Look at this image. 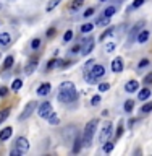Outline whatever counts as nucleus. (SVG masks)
<instances>
[{
  "instance_id": "obj_1",
  "label": "nucleus",
  "mask_w": 152,
  "mask_h": 156,
  "mask_svg": "<svg viewBox=\"0 0 152 156\" xmlns=\"http://www.w3.org/2000/svg\"><path fill=\"white\" fill-rule=\"evenodd\" d=\"M58 91L60 93H58L57 98L60 102H73L78 99V91L71 81H63L58 88Z\"/></svg>"
},
{
  "instance_id": "obj_2",
  "label": "nucleus",
  "mask_w": 152,
  "mask_h": 156,
  "mask_svg": "<svg viewBox=\"0 0 152 156\" xmlns=\"http://www.w3.org/2000/svg\"><path fill=\"white\" fill-rule=\"evenodd\" d=\"M97 125H99V120H97V119H92V120H89L86 124L84 133H83V146H86V148H87V146H91L92 136H94V133H96Z\"/></svg>"
},
{
  "instance_id": "obj_3",
  "label": "nucleus",
  "mask_w": 152,
  "mask_h": 156,
  "mask_svg": "<svg viewBox=\"0 0 152 156\" xmlns=\"http://www.w3.org/2000/svg\"><path fill=\"white\" fill-rule=\"evenodd\" d=\"M28 151H29V141H28V138H24V136L16 138V143H15V148L12 150V154L18 156V154L28 153Z\"/></svg>"
},
{
  "instance_id": "obj_4",
  "label": "nucleus",
  "mask_w": 152,
  "mask_h": 156,
  "mask_svg": "<svg viewBox=\"0 0 152 156\" xmlns=\"http://www.w3.org/2000/svg\"><path fill=\"white\" fill-rule=\"evenodd\" d=\"M112 129H113V125H112V122H104L102 124V130H100V133H99V141L100 143H105L107 138L112 135Z\"/></svg>"
},
{
  "instance_id": "obj_5",
  "label": "nucleus",
  "mask_w": 152,
  "mask_h": 156,
  "mask_svg": "<svg viewBox=\"0 0 152 156\" xmlns=\"http://www.w3.org/2000/svg\"><path fill=\"white\" fill-rule=\"evenodd\" d=\"M37 112H39V115L41 117H44V119H47L49 115H50V112H53V109H52V104L49 101H44V102H41L39 104V109H37Z\"/></svg>"
},
{
  "instance_id": "obj_6",
  "label": "nucleus",
  "mask_w": 152,
  "mask_h": 156,
  "mask_svg": "<svg viewBox=\"0 0 152 156\" xmlns=\"http://www.w3.org/2000/svg\"><path fill=\"white\" fill-rule=\"evenodd\" d=\"M37 107V102H34V101H31V102H28L26 104V107L23 109V112H21V115H19V120H24V119H28L29 115L34 112V109Z\"/></svg>"
},
{
  "instance_id": "obj_7",
  "label": "nucleus",
  "mask_w": 152,
  "mask_h": 156,
  "mask_svg": "<svg viewBox=\"0 0 152 156\" xmlns=\"http://www.w3.org/2000/svg\"><path fill=\"white\" fill-rule=\"evenodd\" d=\"M143 26H144V21H139V23H136L134 26L131 28V31L128 34V44H131L136 37H138V34H139V31H141V28H143Z\"/></svg>"
},
{
  "instance_id": "obj_8",
  "label": "nucleus",
  "mask_w": 152,
  "mask_h": 156,
  "mask_svg": "<svg viewBox=\"0 0 152 156\" xmlns=\"http://www.w3.org/2000/svg\"><path fill=\"white\" fill-rule=\"evenodd\" d=\"M92 49H94V39H92V37L84 39V41H83V47H81V54H83V55H87Z\"/></svg>"
},
{
  "instance_id": "obj_9",
  "label": "nucleus",
  "mask_w": 152,
  "mask_h": 156,
  "mask_svg": "<svg viewBox=\"0 0 152 156\" xmlns=\"http://www.w3.org/2000/svg\"><path fill=\"white\" fill-rule=\"evenodd\" d=\"M104 73H105V67L104 65H94L91 68V72H89V75L92 76V78H99V76H104Z\"/></svg>"
},
{
  "instance_id": "obj_10",
  "label": "nucleus",
  "mask_w": 152,
  "mask_h": 156,
  "mask_svg": "<svg viewBox=\"0 0 152 156\" xmlns=\"http://www.w3.org/2000/svg\"><path fill=\"white\" fill-rule=\"evenodd\" d=\"M112 70H113L115 73L123 72V58H121V57H115L113 60H112Z\"/></svg>"
},
{
  "instance_id": "obj_11",
  "label": "nucleus",
  "mask_w": 152,
  "mask_h": 156,
  "mask_svg": "<svg viewBox=\"0 0 152 156\" xmlns=\"http://www.w3.org/2000/svg\"><path fill=\"white\" fill-rule=\"evenodd\" d=\"M37 63H39V60L36 57H32L31 60H29V63L26 65V68H24V75H31V73L37 68Z\"/></svg>"
},
{
  "instance_id": "obj_12",
  "label": "nucleus",
  "mask_w": 152,
  "mask_h": 156,
  "mask_svg": "<svg viewBox=\"0 0 152 156\" xmlns=\"http://www.w3.org/2000/svg\"><path fill=\"white\" fill-rule=\"evenodd\" d=\"M50 88H52L50 83H42V85L37 88V94L39 96H47L49 93H50Z\"/></svg>"
},
{
  "instance_id": "obj_13",
  "label": "nucleus",
  "mask_w": 152,
  "mask_h": 156,
  "mask_svg": "<svg viewBox=\"0 0 152 156\" xmlns=\"http://www.w3.org/2000/svg\"><path fill=\"white\" fill-rule=\"evenodd\" d=\"M138 88H139V83H138V81H134V80H131V81H128V83L125 85V90L128 91V93L138 91Z\"/></svg>"
},
{
  "instance_id": "obj_14",
  "label": "nucleus",
  "mask_w": 152,
  "mask_h": 156,
  "mask_svg": "<svg viewBox=\"0 0 152 156\" xmlns=\"http://www.w3.org/2000/svg\"><path fill=\"white\" fill-rule=\"evenodd\" d=\"M12 133H13V129H12V127H5V129L0 132V140H2V141L8 140L10 136H12Z\"/></svg>"
},
{
  "instance_id": "obj_15",
  "label": "nucleus",
  "mask_w": 152,
  "mask_h": 156,
  "mask_svg": "<svg viewBox=\"0 0 152 156\" xmlns=\"http://www.w3.org/2000/svg\"><path fill=\"white\" fill-rule=\"evenodd\" d=\"M147 39H149V31H139L138 34V37H136V41H138L139 44H144V42H147Z\"/></svg>"
},
{
  "instance_id": "obj_16",
  "label": "nucleus",
  "mask_w": 152,
  "mask_h": 156,
  "mask_svg": "<svg viewBox=\"0 0 152 156\" xmlns=\"http://www.w3.org/2000/svg\"><path fill=\"white\" fill-rule=\"evenodd\" d=\"M73 143H75V145H73V153H79L81 146H83V136H76Z\"/></svg>"
},
{
  "instance_id": "obj_17",
  "label": "nucleus",
  "mask_w": 152,
  "mask_h": 156,
  "mask_svg": "<svg viewBox=\"0 0 152 156\" xmlns=\"http://www.w3.org/2000/svg\"><path fill=\"white\" fill-rule=\"evenodd\" d=\"M12 42V36L8 33H2L0 34V46H8Z\"/></svg>"
},
{
  "instance_id": "obj_18",
  "label": "nucleus",
  "mask_w": 152,
  "mask_h": 156,
  "mask_svg": "<svg viewBox=\"0 0 152 156\" xmlns=\"http://www.w3.org/2000/svg\"><path fill=\"white\" fill-rule=\"evenodd\" d=\"M149 96H150V90H149V88H143V90L139 91V94H138L139 101H146Z\"/></svg>"
},
{
  "instance_id": "obj_19",
  "label": "nucleus",
  "mask_w": 152,
  "mask_h": 156,
  "mask_svg": "<svg viewBox=\"0 0 152 156\" xmlns=\"http://www.w3.org/2000/svg\"><path fill=\"white\" fill-rule=\"evenodd\" d=\"M47 120H49V122H50V124H52V125H57V124H58V122H60V119H58V115L55 114V112H50V115H49V117H47Z\"/></svg>"
},
{
  "instance_id": "obj_20",
  "label": "nucleus",
  "mask_w": 152,
  "mask_h": 156,
  "mask_svg": "<svg viewBox=\"0 0 152 156\" xmlns=\"http://www.w3.org/2000/svg\"><path fill=\"white\" fill-rule=\"evenodd\" d=\"M13 62H15V58H13V55H8L7 58H5V62H3V68L7 70V68H10L13 65Z\"/></svg>"
},
{
  "instance_id": "obj_21",
  "label": "nucleus",
  "mask_w": 152,
  "mask_h": 156,
  "mask_svg": "<svg viewBox=\"0 0 152 156\" xmlns=\"http://www.w3.org/2000/svg\"><path fill=\"white\" fill-rule=\"evenodd\" d=\"M115 13H117V8H115V7H107V8L104 10V15H105V16H109V18L113 16Z\"/></svg>"
},
{
  "instance_id": "obj_22",
  "label": "nucleus",
  "mask_w": 152,
  "mask_h": 156,
  "mask_svg": "<svg viewBox=\"0 0 152 156\" xmlns=\"http://www.w3.org/2000/svg\"><path fill=\"white\" fill-rule=\"evenodd\" d=\"M92 29H94V24H92V23H84V24L81 26V31H83V33H91Z\"/></svg>"
},
{
  "instance_id": "obj_23",
  "label": "nucleus",
  "mask_w": 152,
  "mask_h": 156,
  "mask_svg": "<svg viewBox=\"0 0 152 156\" xmlns=\"http://www.w3.org/2000/svg\"><path fill=\"white\" fill-rule=\"evenodd\" d=\"M8 115H10V109H3V111H0V124H2L3 120H7V119H8Z\"/></svg>"
},
{
  "instance_id": "obj_24",
  "label": "nucleus",
  "mask_w": 152,
  "mask_h": 156,
  "mask_svg": "<svg viewBox=\"0 0 152 156\" xmlns=\"http://www.w3.org/2000/svg\"><path fill=\"white\" fill-rule=\"evenodd\" d=\"M109 21H110V18L109 16H100L99 20H97V24H99V26H105V24H109Z\"/></svg>"
},
{
  "instance_id": "obj_25",
  "label": "nucleus",
  "mask_w": 152,
  "mask_h": 156,
  "mask_svg": "<svg viewBox=\"0 0 152 156\" xmlns=\"http://www.w3.org/2000/svg\"><path fill=\"white\" fill-rule=\"evenodd\" d=\"M113 146H115L113 141H105V145H104V151H105V153H110V151L113 150Z\"/></svg>"
},
{
  "instance_id": "obj_26",
  "label": "nucleus",
  "mask_w": 152,
  "mask_h": 156,
  "mask_svg": "<svg viewBox=\"0 0 152 156\" xmlns=\"http://www.w3.org/2000/svg\"><path fill=\"white\" fill-rule=\"evenodd\" d=\"M150 111H152V102H146V104L141 107V112H143V114H147Z\"/></svg>"
},
{
  "instance_id": "obj_27",
  "label": "nucleus",
  "mask_w": 152,
  "mask_h": 156,
  "mask_svg": "<svg viewBox=\"0 0 152 156\" xmlns=\"http://www.w3.org/2000/svg\"><path fill=\"white\" fill-rule=\"evenodd\" d=\"M21 86H23V80H15L13 85H12V90H13V91H18Z\"/></svg>"
},
{
  "instance_id": "obj_28",
  "label": "nucleus",
  "mask_w": 152,
  "mask_h": 156,
  "mask_svg": "<svg viewBox=\"0 0 152 156\" xmlns=\"http://www.w3.org/2000/svg\"><path fill=\"white\" fill-rule=\"evenodd\" d=\"M58 3H60V0H52V2H50V3H49L47 7H46V10H47V12H50V10H53V8H55Z\"/></svg>"
},
{
  "instance_id": "obj_29",
  "label": "nucleus",
  "mask_w": 152,
  "mask_h": 156,
  "mask_svg": "<svg viewBox=\"0 0 152 156\" xmlns=\"http://www.w3.org/2000/svg\"><path fill=\"white\" fill-rule=\"evenodd\" d=\"M31 47L34 49V51H37V49L41 47V39H39V37H37V39H34V41L31 42Z\"/></svg>"
},
{
  "instance_id": "obj_30",
  "label": "nucleus",
  "mask_w": 152,
  "mask_h": 156,
  "mask_svg": "<svg viewBox=\"0 0 152 156\" xmlns=\"http://www.w3.org/2000/svg\"><path fill=\"white\" fill-rule=\"evenodd\" d=\"M71 37H73V31H71V29H68V31L65 33V36H63V41L68 42V41H71Z\"/></svg>"
},
{
  "instance_id": "obj_31",
  "label": "nucleus",
  "mask_w": 152,
  "mask_h": 156,
  "mask_svg": "<svg viewBox=\"0 0 152 156\" xmlns=\"http://www.w3.org/2000/svg\"><path fill=\"white\" fill-rule=\"evenodd\" d=\"M133 104H134L133 101H126L125 102V111L126 112H131V111H133Z\"/></svg>"
},
{
  "instance_id": "obj_32",
  "label": "nucleus",
  "mask_w": 152,
  "mask_h": 156,
  "mask_svg": "<svg viewBox=\"0 0 152 156\" xmlns=\"http://www.w3.org/2000/svg\"><path fill=\"white\" fill-rule=\"evenodd\" d=\"M113 31H115L113 28L107 29V31H105V33H104V34H102V36H100V39H105V37H109V36H112V34H113Z\"/></svg>"
},
{
  "instance_id": "obj_33",
  "label": "nucleus",
  "mask_w": 152,
  "mask_h": 156,
  "mask_svg": "<svg viewBox=\"0 0 152 156\" xmlns=\"http://www.w3.org/2000/svg\"><path fill=\"white\" fill-rule=\"evenodd\" d=\"M144 2H146V0H134L133 5H131V8H139L141 5H144Z\"/></svg>"
},
{
  "instance_id": "obj_34",
  "label": "nucleus",
  "mask_w": 152,
  "mask_h": 156,
  "mask_svg": "<svg viewBox=\"0 0 152 156\" xmlns=\"http://www.w3.org/2000/svg\"><path fill=\"white\" fill-rule=\"evenodd\" d=\"M83 2H84V0H75V2L71 3V8L75 10V8H79L81 5H83Z\"/></svg>"
},
{
  "instance_id": "obj_35",
  "label": "nucleus",
  "mask_w": 152,
  "mask_h": 156,
  "mask_svg": "<svg viewBox=\"0 0 152 156\" xmlns=\"http://www.w3.org/2000/svg\"><path fill=\"white\" fill-rule=\"evenodd\" d=\"M109 88H110V85H109V83H100V85H99V91H102V93H104V91H107V90H109Z\"/></svg>"
},
{
  "instance_id": "obj_36",
  "label": "nucleus",
  "mask_w": 152,
  "mask_h": 156,
  "mask_svg": "<svg viewBox=\"0 0 152 156\" xmlns=\"http://www.w3.org/2000/svg\"><path fill=\"white\" fill-rule=\"evenodd\" d=\"M113 49H115V42H109V44L105 46V52H112Z\"/></svg>"
},
{
  "instance_id": "obj_37",
  "label": "nucleus",
  "mask_w": 152,
  "mask_h": 156,
  "mask_svg": "<svg viewBox=\"0 0 152 156\" xmlns=\"http://www.w3.org/2000/svg\"><path fill=\"white\" fill-rule=\"evenodd\" d=\"M144 83H146V85H150V83H152V72L146 75V78H144Z\"/></svg>"
},
{
  "instance_id": "obj_38",
  "label": "nucleus",
  "mask_w": 152,
  "mask_h": 156,
  "mask_svg": "<svg viewBox=\"0 0 152 156\" xmlns=\"http://www.w3.org/2000/svg\"><path fill=\"white\" fill-rule=\"evenodd\" d=\"M99 102H100V96H94V98L91 99V104H92V106H97Z\"/></svg>"
},
{
  "instance_id": "obj_39",
  "label": "nucleus",
  "mask_w": 152,
  "mask_h": 156,
  "mask_svg": "<svg viewBox=\"0 0 152 156\" xmlns=\"http://www.w3.org/2000/svg\"><path fill=\"white\" fill-rule=\"evenodd\" d=\"M92 13H94V8H92V7H91V8H87V10H86V12H84V13H83V15H84V18H89V16H91V15H92Z\"/></svg>"
},
{
  "instance_id": "obj_40",
  "label": "nucleus",
  "mask_w": 152,
  "mask_h": 156,
  "mask_svg": "<svg viewBox=\"0 0 152 156\" xmlns=\"http://www.w3.org/2000/svg\"><path fill=\"white\" fill-rule=\"evenodd\" d=\"M147 65H149V60H147V58H143V60L139 62V68H146Z\"/></svg>"
},
{
  "instance_id": "obj_41",
  "label": "nucleus",
  "mask_w": 152,
  "mask_h": 156,
  "mask_svg": "<svg viewBox=\"0 0 152 156\" xmlns=\"http://www.w3.org/2000/svg\"><path fill=\"white\" fill-rule=\"evenodd\" d=\"M79 51H81V46H79V44H76V46L71 47V54H76V52H79Z\"/></svg>"
},
{
  "instance_id": "obj_42",
  "label": "nucleus",
  "mask_w": 152,
  "mask_h": 156,
  "mask_svg": "<svg viewBox=\"0 0 152 156\" xmlns=\"http://www.w3.org/2000/svg\"><path fill=\"white\" fill-rule=\"evenodd\" d=\"M121 133H123V124L120 122V125H118V130H117V136H120Z\"/></svg>"
},
{
  "instance_id": "obj_43",
  "label": "nucleus",
  "mask_w": 152,
  "mask_h": 156,
  "mask_svg": "<svg viewBox=\"0 0 152 156\" xmlns=\"http://www.w3.org/2000/svg\"><path fill=\"white\" fill-rule=\"evenodd\" d=\"M7 93H8V90H7L5 86L0 88V96H7Z\"/></svg>"
},
{
  "instance_id": "obj_44",
  "label": "nucleus",
  "mask_w": 152,
  "mask_h": 156,
  "mask_svg": "<svg viewBox=\"0 0 152 156\" xmlns=\"http://www.w3.org/2000/svg\"><path fill=\"white\" fill-rule=\"evenodd\" d=\"M55 63H57V60H50V62H49V70H50V68H53V67H55Z\"/></svg>"
},
{
  "instance_id": "obj_45",
  "label": "nucleus",
  "mask_w": 152,
  "mask_h": 156,
  "mask_svg": "<svg viewBox=\"0 0 152 156\" xmlns=\"http://www.w3.org/2000/svg\"><path fill=\"white\" fill-rule=\"evenodd\" d=\"M92 67H94V60H89L86 63V70H87V68H92Z\"/></svg>"
},
{
  "instance_id": "obj_46",
  "label": "nucleus",
  "mask_w": 152,
  "mask_h": 156,
  "mask_svg": "<svg viewBox=\"0 0 152 156\" xmlns=\"http://www.w3.org/2000/svg\"><path fill=\"white\" fill-rule=\"evenodd\" d=\"M53 34H55V29H49L47 31V36H53Z\"/></svg>"
},
{
  "instance_id": "obj_47",
  "label": "nucleus",
  "mask_w": 152,
  "mask_h": 156,
  "mask_svg": "<svg viewBox=\"0 0 152 156\" xmlns=\"http://www.w3.org/2000/svg\"><path fill=\"white\" fill-rule=\"evenodd\" d=\"M100 2H105V0H100Z\"/></svg>"
}]
</instances>
